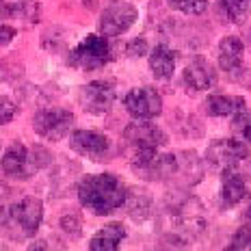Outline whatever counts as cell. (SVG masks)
Listing matches in <instances>:
<instances>
[{"instance_id": "6da1fadb", "label": "cell", "mask_w": 251, "mask_h": 251, "mask_svg": "<svg viewBox=\"0 0 251 251\" xmlns=\"http://www.w3.org/2000/svg\"><path fill=\"white\" fill-rule=\"evenodd\" d=\"M78 200L93 214H111L128 200V188L113 174L87 176L78 184Z\"/></svg>"}, {"instance_id": "7a4b0ae2", "label": "cell", "mask_w": 251, "mask_h": 251, "mask_svg": "<svg viewBox=\"0 0 251 251\" xmlns=\"http://www.w3.org/2000/svg\"><path fill=\"white\" fill-rule=\"evenodd\" d=\"M52 163V154L48 150L26 148L24 143H11L2 154V171L11 180H28L35 176V171L44 169Z\"/></svg>"}, {"instance_id": "3957f363", "label": "cell", "mask_w": 251, "mask_h": 251, "mask_svg": "<svg viewBox=\"0 0 251 251\" xmlns=\"http://www.w3.org/2000/svg\"><path fill=\"white\" fill-rule=\"evenodd\" d=\"M41 219H44V203L39 197L26 195L22 200L13 201L9 208H4L2 212V223L4 229L13 227L18 232V236L30 238L41 226Z\"/></svg>"}, {"instance_id": "277c9868", "label": "cell", "mask_w": 251, "mask_h": 251, "mask_svg": "<svg viewBox=\"0 0 251 251\" xmlns=\"http://www.w3.org/2000/svg\"><path fill=\"white\" fill-rule=\"evenodd\" d=\"M134 174L150 182H163L177 176L180 156L177 154H158V150H134L132 158Z\"/></svg>"}, {"instance_id": "5b68a950", "label": "cell", "mask_w": 251, "mask_h": 251, "mask_svg": "<svg viewBox=\"0 0 251 251\" xmlns=\"http://www.w3.org/2000/svg\"><path fill=\"white\" fill-rule=\"evenodd\" d=\"M111 61H113V46L102 35H89L70 54V65L80 67L85 72L100 70Z\"/></svg>"}, {"instance_id": "8992f818", "label": "cell", "mask_w": 251, "mask_h": 251, "mask_svg": "<svg viewBox=\"0 0 251 251\" xmlns=\"http://www.w3.org/2000/svg\"><path fill=\"white\" fill-rule=\"evenodd\" d=\"M251 156L249 145L243 139H214L206 150V163L212 169L221 171H232Z\"/></svg>"}, {"instance_id": "52a82bcc", "label": "cell", "mask_w": 251, "mask_h": 251, "mask_svg": "<svg viewBox=\"0 0 251 251\" xmlns=\"http://www.w3.org/2000/svg\"><path fill=\"white\" fill-rule=\"evenodd\" d=\"M117 100V87L113 80H91L80 87L78 102L91 115H104L113 108Z\"/></svg>"}, {"instance_id": "ba28073f", "label": "cell", "mask_w": 251, "mask_h": 251, "mask_svg": "<svg viewBox=\"0 0 251 251\" xmlns=\"http://www.w3.org/2000/svg\"><path fill=\"white\" fill-rule=\"evenodd\" d=\"M74 126V113L67 108H44L33 117V128L39 137L61 141Z\"/></svg>"}, {"instance_id": "9c48e42d", "label": "cell", "mask_w": 251, "mask_h": 251, "mask_svg": "<svg viewBox=\"0 0 251 251\" xmlns=\"http://www.w3.org/2000/svg\"><path fill=\"white\" fill-rule=\"evenodd\" d=\"M124 106L134 119H154L163 113V98L156 89L141 87L126 93Z\"/></svg>"}, {"instance_id": "30bf717a", "label": "cell", "mask_w": 251, "mask_h": 251, "mask_svg": "<svg viewBox=\"0 0 251 251\" xmlns=\"http://www.w3.org/2000/svg\"><path fill=\"white\" fill-rule=\"evenodd\" d=\"M139 18L137 7L128 2H115L111 7H106L100 15V33L104 37H117V35H124L126 30L130 28Z\"/></svg>"}, {"instance_id": "8fae6325", "label": "cell", "mask_w": 251, "mask_h": 251, "mask_svg": "<svg viewBox=\"0 0 251 251\" xmlns=\"http://www.w3.org/2000/svg\"><path fill=\"white\" fill-rule=\"evenodd\" d=\"M124 139L132 145L134 150H158L160 145L167 143V134L158 126L151 122H130L124 130Z\"/></svg>"}, {"instance_id": "7c38bea8", "label": "cell", "mask_w": 251, "mask_h": 251, "mask_svg": "<svg viewBox=\"0 0 251 251\" xmlns=\"http://www.w3.org/2000/svg\"><path fill=\"white\" fill-rule=\"evenodd\" d=\"M70 148L91 160H102L111 151V141L106 134L96 132V130H76L70 137Z\"/></svg>"}, {"instance_id": "4fadbf2b", "label": "cell", "mask_w": 251, "mask_h": 251, "mask_svg": "<svg viewBox=\"0 0 251 251\" xmlns=\"http://www.w3.org/2000/svg\"><path fill=\"white\" fill-rule=\"evenodd\" d=\"M184 85L191 91H208L217 85V72L203 56H195L184 67Z\"/></svg>"}, {"instance_id": "5bb4252c", "label": "cell", "mask_w": 251, "mask_h": 251, "mask_svg": "<svg viewBox=\"0 0 251 251\" xmlns=\"http://www.w3.org/2000/svg\"><path fill=\"white\" fill-rule=\"evenodd\" d=\"M245 44L238 37H226L219 44V65L229 78H240L243 74Z\"/></svg>"}, {"instance_id": "9a60e30c", "label": "cell", "mask_w": 251, "mask_h": 251, "mask_svg": "<svg viewBox=\"0 0 251 251\" xmlns=\"http://www.w3.org/2000/svg\"><path fill=\"white\" fill-rule=\"evenodd\" d=\"M150 72L158 80H169L176 72V52L165 44L154 46L150 50Z\"/></svg>"}, {"instance_id": "2e32d148", "label": "cell", "mask_w": 251, "mask_h": 251, "mask_svg": "<svg viewBox=\"0 0 251 251\" xmlns=\"http://www.w3.org/2000/svg\"><path fill=\"white\" fill-rule=\"evenodd\" d=\"M124 238H126V227L122 223H108V226L98 229L91 236L89 249L91 251H115V249H119Z\"/></svg>"}, {"instance_id": "e0dca14e", "label": "cell", "mask_w": 251, "mask_h": 251, "mask_svg": "<svg viewBox=\"0 0 251 251\" xmlns=\"http://www.w3.org/2000/svg\"><path fill=\"white\" fill-rule=\"evenodd\" d=\"M203 111L212 117H229L240 111H245V100L238 96H226V93H217V96L206 98L203 102Z\"/></svg>"}, {"instance_id": "ac0fdd59", "label": "cell", "mask_w": 251, "mask_h": 251, "mask_svg": "<svg viewBox=\"0 0 251 251\" xmlns=\"http://www.w3.org/2000/svg\"><path fill=\"white\" fill-rule=\"evenodd\" d=\"M247 195V184L240 177V174L236 171H226L223 174V182H221V191H219V197H221V203L226 208H232Z\"/></svg>"}, {"instance_id": "d6986e66", "label": "cell", "mask_w": 251, "mask_h": 251, "mask_svg": "<svg viewBox=\"0 0 251 251\" xmlns=\"http://www.w3.org/2000/svg\"><path fill=\"white\" fill-rule=\"evenodd\" d=\"M39 2L37 0H11V2H4L2 4V15L4 20L9 18H18L26 24H37L39 22Z\"/></svg>"}, {"instance_id": "ffe728a7", "label": "cell", "mask_w": 251, "mask_h": 251, "mask_svg": "<svg viewBox=\"0 0 251 251\" xmlns=\"http://www.w3.org/2000/svg\"><path fill=\"white\" fill-rule=\"evenodd\" d=\"M219 11L232 24H243L251 15V0H219Z\"/></svg>"}, {"instance_id": "44dd1931", "label": "cell", "mask_w": 251, "mask_h": 251, "mask_svg": "<svg viewBox=\"0 0 251 251\" xmlns=\"http://www.w3.org/2000/svg\"><path fill=\"white\" fill-rule=\"evenodd\" d=\"M124 206H128V212L134 221H145L151 212V201L143 193H128V200H126Z\"/></svg>"}, {"instance_id": "7402d4cb", "label": "cell", "mask_w": 251, "mask_h": 251, "mask_svg": "<svg viewBox=\"0 0 251 251\" xmlns=\"http://www.w3.org/2000/svg\"><path fill=\"white\" fill-rule=\"evenodd\" d=\"M171 9L180 13H186V15H200L206 11L208 7V0H167Z\"/></svg>"}, {"instance_id": "603a6c76", "label": "cell", "mask_w": 251, "mask_h": 251, "mask_svg": "<svg viewBox=\"0 0 251 251\" xmlns=\"http://www.w3.org/2000/svg\"><path fill=\"white\" fill-rule=\"evenodd\" d=\"M232 132L243 141H251V113L240 111L232 117Z\"/></svg>"}, {"instance_id": "cb8c5ba5", "label": "cell", "mask_w": 251, "mask_h": 251, "mask_svg": "<svg viewBox=\"0 0 251 251\" xmlns=\"http://www.w3.org/2000/svg\"><path fill=\"white\" fill-rule=\"evenodd\" d=\"M227 249H251V226H240L234 232Z\"/></svg>"}, {"instance_id": "d4e9b609", "label": "cell", "mask_w": 251, "mask_h": 251, "mask_svg": "<svg viewBox=\"0 0 251 251\" xmlns=\"http://www.w3.org/2000/svg\"><path fill=\"white\" fill-rule=\"evenodd\" d=\"M126 52H128L130 56H143L145 52H150V48H148V41H145L143 37L132 39V41L128 44V48H126Z\"/></svg>"}, {"instance_id": "484cf974", "label": "cell", "mask_w": 251, "mask_h": 251, "mask_svg": "<svg viewBox=\"0 0 251 251\" xmlns=\"http://www.w3.org/2000/svg\"><path fill=\"white\" fill-rule=\"evenodd\" d=\"M18 113V104H13L7 96L2 98V124H9Z\"/></svg>"}, {"instance_id": "4316f807", "label": "cell", "mask_w": 251, "mask_h": 251, "mask_svg": "<svg viewBox=\"0 0 251 251\" xmlns=\"http://www.w3.org/2000/svg\"><path fill=\"white\" fill-rule=\"evenodd\" d=\"M13 35H15V28H11V26L4 22V24H2V46H7L9 41L13 39Z\"/></svg>"}, {"instance_id": "83f0119b", "label": "cell", "mask_w": 251, "mask_h": 251, "mask_svg": "<svg viewBox=\"0 0 251 251\" xmlns=\"http://www.w3.org/2000/svg\"><path fill=\"white\" fill-rule=\"evenodd\" d=\"M245 217H247V221H251V200L247 203V208H245Z\"/></svg>"}, {"instance_id": "f1b7e54d", "label": "cell", "mask_w": 251, "mask_h": 251, "mask_svg": "<svg viewBox=\"0 0 251 251\" xmlns=\"http://www.w3.org/2000/svg\"><path fill=\"white\" fill-rule=\"evenodd\" d=\"M87 2H96V0H87Z\"/></svg>"}, {"instance_id": "f546056e", "label": "cell", "mask_w": 251, "mask_h": 251, "mask_svg": "<svg viewBox=\"0 0 251 251\" xmlns=\"http://www.w3.org/2000/svg\"><path fill=\"white\" fill-rule=\"evenodd\" d=\"M249 44H251V33H249Z\"/></svg>"}]
</instances>
